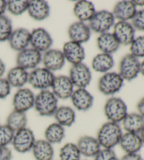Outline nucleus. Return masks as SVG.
I'll use <instances>...</instances> for the list:
<instances>
[{"instance_id":"nucleus-1","label":"nucleus","mask_w":144,"mask_h":160,"mask_svg":"<svg viewBox=\"0 0 144 160\" xmlns=\"http://www.w3.org/2000/svg\"><path fill=\"white\" fill-rule=\"evenodd\" d=\"M122 134V129L120 124L108 121L99 128L96 139L101 148L113 149L119 145Z\"/></svg>"},{"instance_id":"nucleus-2","label":"nucleus","mask_w":144,"mask_h":160,"mask_svg":"<svg viewBox=\"0 0 144 160\" xmlns=\"http://www.w3.org/2000/svg\"><path fill=\"white\" fill-rule=\"evenodd\" d=\"M34 107L41 117H51L58 109V98L51 91L41 90L35 96Z\"/></svg>"},{"instance_id":"nucleus-3","label":"nucleus","mask_w":144,"mask_h":160,"mask_svg":"<svg viewBox=\"0 0 144 160\" xmlns=\"http://www.w3.org/2000/svg\"><path fill=\"white\" fill-rule=\"evenodd\" d=\"M103 110L108 121L119 124L128 114L127 104L120 98H109L105 103Z\"/></svg>"},{"instance_id":"nucleus-4","label":"nucleus","mask_w":144,"mask_h":160,"mask_svg":"<svg viewBox=\"0 0 144 160\" xmlns=\"http://www.w3.org/2000/svg\"><path fill=\"white\" fill-rule=\"evenodd\" d=\"M115 18L112 12L107 10L96 12L95 14L89 21V27L91 30L96 33L102 34L108 32L114 26Z\"/></svg>"},{"instance_id":"nucleus-5","label":"nucleus","mask_w":144,"mask_h":160,"mask_svg":"<svg viewBox=\"0 0 144 160\" xmlns=\"http://www.w3.org/2000/svg\"><path fill=\"white\" fill-rule=\"evenodd\" d=\"M124 80L120 74L116 72H107L99 79L98 88L105 95H113L122 88Z\"/></svg>"},{"instance_id":"nucleus-6","label":"nucleus","mask_w":144,"mask_h":160,"mask_svg":"<svg viewBox=\"0 0 144 160\" xmlns=\"http://www.w3.org/2000/svg\"><path fill=\"white\" fill-rule=\"evenodd\" d=\"M35 141L36 139L33 131L26 127L16 132L12 145L17 152L24 154L32 150Z\"/></svg>"},{"instance_id":"nucleus-7","label":"nucleus","mask_w":144,"mask_h":160,"mask_svg":"<svg viewBox=\"0 0 144 160\" xmlns=\"http://www.w3.org/2000/svg\"><path fill=\"white\" fill-rule=\"evenodd\" d=\"M53 72L45 68H36L29 73L28 82L32 88L41 90H48L53 83Z\"/></svg>"},{"instance_id":"nucleus-8","label":"nucleus","mask_w":144,"mask_h":160,"mask_svg":"<svg viewBox=\"0 0 144 160\" xmlns=\"http://www.w3.org/2000/svg\"><path fill=\"white\" fill-rule=\"evenodd\" d=\"M141 62L131 54H127L121 59L119 66V74L124 81H131L140 73Z\"/></svg>"},{"instance_id":"nucleus-9","label":"nucleus","mask_w":144,"mask_h":160,"mask_svg":"<svg viewBox=\"0 0 144 160\" xmlns=\"http://www.w3.org/2000/svg\"><path fill=\"white\" fill-rule=\"evenodd\" d=\"M68 77L74 86L78 88H86L91 81V73L87 65L80 63L72 66Z\"/></svg>"},{"instance_id":"nucleus-10","label":"nucleus","mask_w":144,"mask_h":160,"mask_svg":"<svg viewBox=\"0 0 144 160\" xmlns=\"http://www.w3.org/2000/svg\"><path fill=\"white\" fill-rule=\"evenodd\" d=\"M35 96L29 88H20L13 98V110L26 113L34 107Z\"/></svg>"},{"instance_id":"nucleus-11","label":"nucleus","mask_w":144,"mask_h":160,"mask_svg":"<svg viewBox=\"0 0 144 160\" xmlns=\"http://www.w3.org/2000/svg\"><path fill=\"white\" fill-rule=\"evenodd\" d=\"M41 54L33 48H26L19 52L16 57V64L24 69H35L41 62Z\"/></svg>"},{"instance_id":"nucleus-12","label":"nucleus","mask_w":144,"mask_h":160,"mask_svg":"<svg viewBox=\"0 0 144 160\" xmlns=\"http://www.w3.org/2000/svg\"><path fill=\"white\" fill-rule=\"evenodd\" d=\"M30 44L31 45L32 48L41 53L51 49L53 40L50 34L45 29L38 28L30 32Z\"/></svg>"},{"instance_id":"nucleus-13","label":"nucleus","mask_w":144,"mask_h":160,"mask_svg":"<svg viewBox=\"0 0 144 160\" xmlns=\"http://www.w3.org/2000/svg\"><path fill=\"white\" fill-rule=\"evenodd\" d=\"M51 92L58 99L67 100L74 92V85L70 78L64 75L55 76L51 85Z\"/></svg>"},{"instance_id":"nucleus-14","label":"nucleus","mask_w":144,"mask_h":160,"mask_svg":"<svg viewBox=\"0 0 144 160\" xmlns=\"http://www.w3.org/2000/svg\"><path fill=\"white\" fill-rule=\"evenodd\" d=\"M135 32L129 21H118L113 26V34L120 45H130L135 38Z\"/></svg>"},{"instance_id":"nucleus-15","label":"nucleus","mask_w":144,"mask_h":160,"mask_svg":"<svg viewBox=\"0 0 144 160\" xmlns=\"http://www.w3.org/2000/svg\"><path fill=\"white\" fill-rule=\"evenodd\" d=\"M62 52L65 59L72 65L82 63L85 58L84 49L81 44L68 41L63 46Z\"/></svg>"},{"instance_id":"nucleus-16","label":"nucleus","mask_w":144,"mask_h":160,"mask_svg":"<svg viewBox=\"0 0 144 160\" xmlns=\"http://www.w3.org/2000/svg\"><path fill=\"white\" fill-rule=\"evenodd\" d=\"M41 62L44 68L53 72L61 69L65 64V59L61 50L57 49H49L44 52L41 57Z\"/></svg>"},{"instance_id":"nucleus-17","label":"nucleus","mask_w":144,"mask_h":160,"mask_svg":"<svg viewBox=\"0 0 144 160\" xmlns=\"http://www.w3.org/2000/svg\"><path fill=\"white\" fill-rule=\"evenodd\" d=\"M70 99L74 108L80 112L88 111L94 104V97L86 88L74 90Z\"/></svg>"},{"instance_id":"nucleus-18","label":"nucleus","mask_w":144,"mask_h":160,"mask_svg":"<svg viewBox=\"0 0 144 160\" xmlns=\"http://www.w3.org/2000/svg\"><path fill=\"white\" fill-rule=\"evenodd\" d=\"M91 31L87 24L81 21H76L69 26L68 34L70 41L82 45L90 39Z\"/></svg>"},{"instance_id":"nucleus-19","label":"nucleus","mask_w":144,"mask_h":160,"mask_svg":"<svg viewBox=\"0 0 144 160\" xmlns=\"http://www.w3.org/2000/svg\"><path fill=\"white\" fill-rule=\"evenodd\" d=\"M10 48L13 50L21 52L27 48L30 42V32L23 28L13 30L8 40Z\"/></svg>"},{"instance_id":"nucleus-20","label":"nucleus","mask_w":144,"mask_h":160,"mask_svg":"<svg viewBox=\"0 0 144 160\" xmlns=\"http://www.w3.org/2000/svg\"><path fill=\"white\" fill-rule=\"evenodd\" d=\"M76 145L81 155L85 157L94 158L101 149L96 138L90 136H81L77 140Z\"/></svg>"},{"instance_id":"nucleus-21","label":"nucleus","mask_w":144,"mask_h":160,"mask_svg":"<svg viewBox=\"0 0 144 160\" xmlns=\"http://www.w3.org/2000/svg\"><path fill=\"white\" fill-rule=\"evenodd\" d=\"M119 145L125 154L138 153L143 145L139 134L128 132L123 133Z\"/></svg>"},{"instance_id":"nucleus-22","label":"nucleus","mask_w":144,"mask_h":160,"mask_svg":"<svg viewBox=\"0 0 144 160\" xmlns=\"http://www.w3.org/2000/svg\"><path fill=\"white\" fill-rule=\"evenodd\" d=\"M137 12L132 1H121L115 5L112 13L118 21H128L132 20Z\"/></svg>"},{"instance_id":"nucleus-23","label":"nucleus","mask_w":144,"mask_h":160,"mask_svg":"<svg viewBox=\"0 0 144 160\" xmlns=\"http://www.w3.org/2000/svg\"><path fill=\"white\" fill-rule=\"evenodd\" d=\"M27 12L29 16L35 21L45 20L50 14V7L46 1L32 0L29 1Z\"/></svg>"},{"instance_id":"nucleus-24","label":"nucleus","mask_w":144,"mask_h":160,"mask_svg":"<svg viewBox=\"0 0 144 160\" xmlns=\"http://www.w3.org/2000/svg\"><path fill=\"white\" fill-rule=\"evenodd\" d=\"M33 157L36 160H53L54 150L53 145L45 139L36 140L32 149Z\"/></svg>"},{"instance_id":"nucleus-25","label":"nucleus","mask_w":144,"mask_h":160,"mask_svg":"<svg viewBox=\"0 0 144 160\" xmlns=\"http://www.w3.org/2000/svg\"><path fill=\"white\" fill-rule=\"evenodd\" d=\"M96 43L101 53L110 55L117 52L120 46L114 35L109 32L100 34L97 38Z\"/></svg>"},{"instance_id":"nucleus-26","label":"nucleus","mask_w":144,"mask_h":160,"mask_svg":"<svg viewBox=\"0 0 144 160\" xmlns=\"http://www.w3.org/2000/svg\"><path fill=\"white\" fill-rule=\"evenodd\" d=\"M122 124L125 132L139 134L144 128V118L138 113H128Z\"/></svg>"},{"instance_id":"nucleus-27","label":"nucleus","mask_w":144,"mask_h":160,"mask_svg":"<svg viewBox=\"0 0 144 160\" xmlns=\"http://www.w3.org/2000/svg\"><path fill=\"white\" fill-rule=\"evenodd\" d=\"M73 13L79 21L85 23L89 21L95 14V7L92 2L82 0L77 2L73 8Z\"/></svg>"},{"instance_id":"nucleus-28","label":"nucleus","mask_w":144,"mask_h":160,"mask_svg":"<svg viewBox=\"0 0 144 160\" xmlns=\"http://www.w3.org/2000/svg\"><path fill=\"white\" fill-rule=\"evenodd\" d=\"M29 73L18 66L12 68L7 73V80L12 87L22 88L28 82Z\"/></svg>"},{"instance_id":"nucleus-29","label":"nucleus","mask_w":144,"mask_h":160,"mask_svg":"<svg viewBox=\"0 0 144 160\" xmlns=\"http://www.w3.org/2000/svg\"><path fill=\"white\" fill-rule=\"evenodd\" d=\"M56 122L63 127H70L76 120V114L74 109L68 106L58 107L54 114Z\"/></svg>"},{"instance_id":"nucleus-30","label":"nucleus","mask_w":144,"mask_h":160,"mask_svg":"<svg viewBox=\"0 0 144 160\" xmlns=\"http://www.w3.org/2000/svg\"><path fill=\"white\" fill-rule=\"evenodd\" d=\"M114 66V59L112 55L99 53L93 58L91 67L93 69L98 73H106L109 72Z\"/></svg>"},{"instance_id":"nucleus-31","label":"nucleus","mask_w":144,"mask_h":160,"mask_svg":"<svg viewBox=\"0 0 144 160\" xmlns=\"http://www.w3.org/2000/svg\"><path fill=\"white\" fill-rule=\"evenodd\" d=\"M65 136V128L56 122L49 124L44 131V139L51 145L61 142Z\"/></svg>"},{"instance_id":"nucleus-32","label":"nucleus","mask_w":144,"mask_h":160,"mask_svg":"<svg viewBox=\"0 0 144 160\" xmlns=\"http://www.w3.org/2000/svg\"><path fill=\"white\" fill-rule=\"evenodd\" d=\"M27 118L26 113L13 110V111L8 115L7 118V123L12 131L17 132L21 129L27 127Z\"/></svg>"},{"instance_id":"nucleus-33","label":"nucleus","mask_w":144,"mask_h":160,"mask_svg":"<svg viewBox=\"0 0 144 160\" xmlns=\"http://www.w3.org/2000/svg\"><path fill=\"white\" fill-rule=\"evenodd\" d=\"M81 156L76 143H66L59 152V160H81Z\"/></svg>"},{"instance_id":"nucleus-34","label":"nucleus","mask_w":144,"mask_h":160,"mask_svg":"<svg viewBox=\"0 0 144 160\" xmlns=\"http://www.w3.org/2000/svg\"><path fill=\"white\" fill-rule=\"evenodd\" d=\"M29 1L26 0H10L7 2V9L13 16H21L27 11Z\"/></svg>"},{"instance_id":"nucleus-35","label":"nucleus","mask_w":144,"mask_h":160,"mask_svg":"<svg viewBox=\"0 0 144 160\" xmlns=\"http://www.w3.org/2000/svg\"><path fill=\"white\" fill-rule=\"evenodd\" d=\"M13 32L12 22L7 16H0V42L8 41Z\"/></svg>"},{"instance_id":"nucleus-36","label":"nucleus","mask_w":144,"mask_h":160,"mask_svg":"<svg viewBox=\"0 0 144 160\" xmlns=\"http://www.w3.org/2000/svg\"><path fill=\"white\" fill-rule=\"evenodd\" d=\"M130 54L137 59L144 58V36L135 38L130 44Z\"/></svg>"},{"instance_id":"nucleus-37","label":"nucleus","mask_w":144,"mask_h":160,"mask_svg":"<svg viewBox=\"0 0 144 160\" xmlns=\"http://www.w3.org/2000/svg\"><path fill=\"white\" fill-rule=\"evenodd\" d=\"M15 132L6 124L0 125V147H8L12 144Z\"/></svg>"},{"instance_id":"nucleus-38","label":"nucleus","mask_w":144,"mask_h":160,"mask_svg":"<svg viewBox=\"0 0 144 160\" xmlns=\"http://www.w3.org/2000/svg\"><path fill=\"white\" fill-rule=\"evenodd\" d=\"M131 24L135 30L144 31V9L137 11L131 20Z\"/></svg>"},{"instance_id":"nucleus-39","label":"nucleus","mask_w":144,"mask_h":160,"mask_svg":"<svg viewBox=\"0 0 144 160\" xmlns=\"http://www.w3.org/2000/svg\"><path fill=\"white\" fill-rule=\"evenodd\" d=\"M94 160H119L117 154L113 149L101 148L97 154L94 157Z\"/></svg>"},{"instance_id":"nucleus-40","label":"nucleus","mask_w":144,"mask_h":160,"mask_svg":"<svg viewBox=\"0 0 144 160\" xmlns=\"http://www.w3.org/2000/svg\"><path fill=\"white\" fill-rule=\"evenodd\" d=\"M11 86L7 78H0V100L7 98L11 93Z\"/></svg>"},{"instance_id":"nucleus-41","label":"nucleus","mask_w":144,"mask_h":160,"mask_svg":"<svg viewBox=\"0 0 144 160\" xmlns=\"http://www.w3.org/2000/svg\"><path fill=\"white\" fill-rule=\"evenodd\" d=\"M12 151L9 147H0V160H12Z\"/></svg>"},{"instance_id":"nucleus-42","label":"nucleus","mask_w":144,"mask_h":160,"mask_svg":"<svg viewBox=\"0 0 144 160\" xmlns=\"http://www.w3.org/2000/svg\"><path fill=\"white\" fill-rule=\"evenodd\" d=\"M120 160H144L141 154L138 153L125 154L121 157Z\"/></svg>"},{"instance_id":"nucleus-43","label":"nucleus","mask_w":144,"mask_h":160,"mask_svg":"<svg viewBox=\"0 0 144 160\" xmlns=\"http://www.w3.org/2000/svg\"><path fill=\"white\" fill-rule=\"evenodd\" d=\"M138 113L144 118V97L142 98L137 104Z\"/></svg>"},{"instance_id":"nucleus-44","label":"nucleus","mask_w":144,"mask_h":160,"mask_svg":"<svg viewBox=\"0 0 144 160\" xmlns=\"http://www.w3.org/2000/svg\"><path fill=\"white\" fill-rule=\"evenodd\" d=\"M7 2L4 0H0V16H3L7 10Z\"/></svg>"},{"instance_id":"nucleus-45","label":"nucleus","mask_w":144,"mask_h":160,"mask_svg":"<svg viewBox=\"0 0 144 160\" xmlns=\"http://www.w3.org/2000/svg\"><path fill=\"white\" fill-rule=\"evenodd\" d=\"M5 71H6V66H5L3 61L0 59V78H2L4 76Z\"/></svg>"},{"instance_id":"nucleus-46","label":"nucleus","mask_w":144,"mask_h":160,"mask_svg":"<svg viewBox=\"0 0 144 160\" xmlns=\"http://www.w3.org/2000/svg\"><path fill=\"white\" fill-rule=\"evenodd\" d=\"M133 4H134L136 7H144V0H134L132 1Z\"/></svg>"},{"instance_id":"nucleus-47","label":"nucleus","mask_w":144,"mask_h":160,"mask_svg":"<svg viewBox=\"0 0 144 160\" xmlns=\"http://www.w3.org/2000/svg\"><path fill=\"white\" fill-rule=\"evenodd\" d=\"M140 73L144 76V59L141 62L140 64Z\"/></svg>"},{"instance_id":"nucleus-48","label":"nucleus","mask_w":144,"mask_h":160,"mask_svg":"<svg viewBox=\"0 0 144 160\" xmlns=\"http://www.w3.org/2000/svg\"><path fill=\"white\" fill-rule=\"evenodd\" d=\"M139 136H140V137H141V140H142L143 145H144V128L143 129L142 131H141V132L139 133Z\"/></svg>"},{"instance_id":"nucleus-49","label":"nucleus","mask_w":144,"mask_h":160,"mask_svg":"<svg viewBox=\"0 0 144 160\" xmlns=\"http://www.w3.org/2000/svg\"><path fill=\"white\" fill-rule=\"evenodd\" d=\"M53 160H54V159H53Z\"/></svg>"}]
</instances>
